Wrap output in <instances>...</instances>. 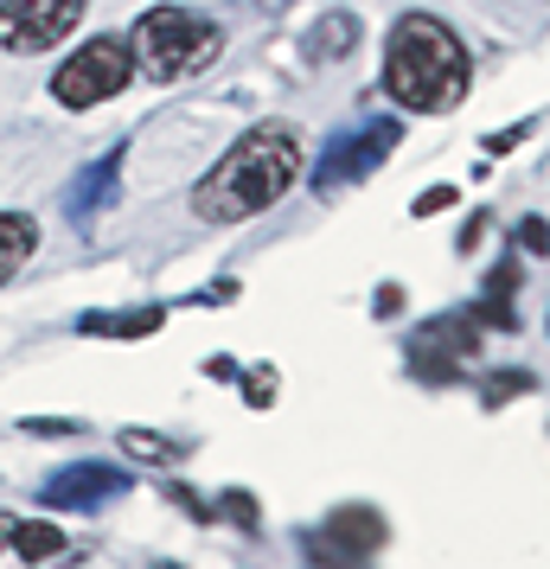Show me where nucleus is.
Instances as JSON below:
<instances>
[{
    "mask_svg": "<svg viewBox=\"0 0 550 569\" xmlns=\"http://www.w3.org/2000/svg\"><path fill=\"white\" fill-rule=\"evenodd\" d=\"M206 378H237V359H206Z\"/></svg>",
    "mask_w": 550,
    "mask_h": 569,
    "instance_id": "a878e982",
    "label": "nucleus"
},
{
    "mask_svg": "<svg viewBox=\"0 0 550 569\" xmlns=\"http://www.w3.org/2000/svg\"><path fill=\"white\" fill-rule=\"evenodd\" d=\"M397 141H403V122H371V129L346 134V141H333L327 154H320V167L308 173L314 180V192H340V186L366 180V173H378L384 167V154H391Z\"/></svg>",
    "mask_w": 550,
    "mask_h": 569,
    "instance_id": "423d86ee",
    "label": "nucleus"
},
{
    "mask_svg": "<svg viewBox=\"0 0 550 569\" xmlns=\"http://www.w3.org/2000/svg\"><path fill=\"white\" fill-rule=\"evenodd\" d=\"M359 46V20L352 13H327L314 32H308V58H340Z\"/></svg>",
    "mask_w": 550,
    "mask_h": 569,
    "instance_id": "4468645a",
    "label": "nucleus"
},
{
    "mask_svg": "<svg viewBox=\"0 0 550 569\" xmlns=\"http://www.w3.org/2000/svg\"><path fill=\"white\" fill-rule=\"evenodd\" d=\"M308 167H301V141L289 129H250L237 134L224 160L211 167L206 180L192 186V211L206 218V224H243V218H257V211L282 206L294 192Z\"/></svg>",
    "mask_w": 550,
    "mask_h": 569,
    "instance_id": "f257e3e1",
    "label": "nucleus"
},
{
    "mask_svg": "<svg viewBox=\"0 0 550 569\" xmlns=\"http://www.w3.org/2000/svg\"><path fill=\"white\" fill-rule=\"evenodd\" d=\"M154 569H186V563H154Z\"/></svg>",
    "mask_w": 550,
    "mask_h": 569,
    "instance_id": "bb28decb",
    "label": "nucleus"
},
{
    "mask_svg": "<svg viewBox=\"0 0 550 569\" xmlns=\"http://www.w3.org/2000/svg\"><path fill=\"white\" fill-rule=\"evenodd\" d=\"M473 83V64H468V46L429 20V13H410L397 20L391 39H384V97L410 116H448L461 109Z\"/></svg>",
    "mask_w": 550,
    "mask_h": 569,
    "instance_id": "f03ea898",
    "label": "nucleus"
},
{
    "mask_svg": "<svg viewBox=\"0 0 550 569\" xmlns=\"http://www.w3.org/2000/svg\"><path fill=\"white\" fill-rule=\"evenodd\" d=\"M154 327H167V308H160V301L122 308V313H83L78 320V333H90V339H148Z\"/></svg>",
    "mask_w": 550,
    "mask_h": 569,
    "instance_id": "9d476101",
    "label": "nucleus"
},
{
    "mask_svg": "<svg viewBox=\"0 0 550 569\" xmlns=\"http://www.w3.org/2000/svg\"><path fill=\"white\" fill-rule=\"evenodd\" d=\"M384 543V518L371 512V506H340V512H327V525H320V538H308V550H314L320 563H366L371 550Z\"/></svg>",
    "mask_w": 550,
    "mask_h": 569,
    "instance_id": "0eeeda50",
    "label": "nucleus"
},
{
    "mask_svg": "<svg viewBox=\"0 0 550 569\" xmlns=\"http://www.w3.org/2000/svg\"><path fill=\"white\" fill-rule=\"evenodd\" d=\"M468 359H480V333L473 327H454V320H429L410 365H417V378H429V385H454Z\"/></svg>",
    "mask_w": 550,
    "mask_h": 569,
    "instance_id": "1a4fd4ad",
    "label": "nucleus"
},
{
    "mask_svg": "<svg viewBox=\"0 0 550 569\" xmlns=\"http://www.w3.org/2000/svg\"><path fill=\"white\" fill-rule=\"evenodd\" d=\"M160 487H167V499H173V506H186L192 518H211V506H206V499H199L192 487H180V480H160Z\"/></svg>",
    "mask_w": 550,
    "mask_h": 569,
    "instance_id": "412c9836",
    "label": "nucleus"
},
{
    "mask_svg": "<svg viewBox=\"0 0 550 569\" xmlns=\"http://www.w3.org/2000/svg\"><path fill=\"white\" fill-rule=\"evenodd\" d=\"M211 518H231L237 531H262V512H257V499H250L243 487L218 492V506H211Z\"/></svg>",
    "mask_w": 550,
    "mask_h": 569,
    "instance_id": "2eb2a0df",
    "label": "nucleus"
},
{
    "mask_svg": "<svg viewBox=\"0 0 550 569\" xmlns=\"http://www.w3.org/2000/svg\"><path fill=\"white\" fill-rule=\"evenodd\" d=\"M116 173H122V154L90 160V167L78 173V186H71V199H64V206H71V218H90V211L103 206L109 192H116Z\"/></svg>",
    "mask_w": 550,
    "mask_h": 569,
    "instance_id": "f8f14e48",
    "label": "nucleus"
},
{
    "mask_svg": "<svg viewBox=\"0 0 550 569\" xmlns=\"http://www.w3.org/2000/svg\"><path fill=\"white\" fill-rule=\"evenodd\" d=\"M192 301H199V308H224V301H237V282H218V288H199V295H192Z\"/></svg>",
    "mask_w": 550,
    "mask_h": 569,
    "instance_id": "5701e85b",
    "label": "nucleus"
},
{
    "mask_svg": "<svg viewBox=\"0 0 550 569\" xmlns=\"http://www.w3.org/2000/svg\"><path fill=\"white\" fill-rule=\"evenodd\" d=\"M32 250H39V224L27 211H0V282H13L32 262Z\"/></svg>",
    "mask_w": 550,
    "mask_h": 569,
    "instance_id": "9b49d317",
    "label": "nucleus"
},
{
    "mask_svg": "<svg viewBox=\"0 0 550 569\" xmlns=\"http://www.w3.org/2000/svg\"><path fill=\"white\" fill-rule=\"evenodd\" d=\"M134 83V58H129V39H116V32H97V39H83L78 52L64 58V71L52 78V97L64 109H97L109 97H122Z\"/></svg>",
    "mask_w": 550,
    "mask_h": 569,
    "instance_id": "20e7f679",
    "label": "nucleus"
},
{
    "mask_svg": "<svg viewBox=\"0 0 550 569\" xmlns=\"http://www.w3.org/2000/svg\"><path fill=\"white\" fill-rule=\"evenodd\" d=\"M397 308H403V288H397V282H391V288H378V313H384V320H391Z\"/></svg>",
    "mask_w": 550,
    "mask_h": 569,
    "instance_id": "393cba45",
    "label": "nucleus"
},
{
    "mask_svg": "<svg viewBox=\"0 0 550 569\" xmlns=\"http://www.w3.org/2000/svg\"><path fill=\"white\" fill-rule=\"evenodd\" d=\"M531 390H538V378L519 371V365H506V371H493V385H487V410H499L506 397H531Z\"/></svg>",
    "mask_w": 550,
    "mask_h": 569,
    "instance_id": "dca6fc26",
    "label": "nucleus"
},
{
    "mask_svg": "<svg viewBox=\"0 0 550 569\" xmlns=\"http://www.w3.org/2000/svg\"><path fill=\"white\" fill-rule=\"evenodd\" d=\"M122 492H129V473H122V467L78 461V467H64V473H52L39 499H46L52 512H97V506L122 499Z\"/></svg>",
    "mask_w": 550,
    "mask_h": 569,
    "instance_id": "6e6552de",
    "label": "nucleus"
},
{
    "mask_svg": "<svg viewBox=\"0 0 550 569\" xmlns=\"http://www.w3.org/2000/svg\"><path fill=\"white\" fill-rule=\"evenodd\" d=\"M7 543H13L27 563H52L58 550H64V531L46 525V518H7Z\"/></svg>",
    "mask_w": 550,
    "mask_h": 569,
    "instance_id": "ddd939ff",
    "label": "nucleus"
},
{
    "mask_svg": "<svg viewBox=\"0 0 550 569\" xmlns=\"http://www.w3.org/2000/svg\"><path fill=\"white\" fill-rule=\"evenodd\" d=\"M218 52H224L218 20L192 13V7H148V13H141V27H134V39H129L134 71H141V78H154V83L199 78Z\"/></svg>",
    "mask_w": 550,
    "mask_h": 569,
    "instance_id": "7ed1b4c3",
    "label": "nucleus"
},
{
    "mask_svg": "<svg viewBox=\"0 0 550 569\" xmlns=\"http://www.w3.org/2000/svg\"><path fill=\"white\" fill-rule=\"evenodd\" d=\"M20 429H27V436H78L83 422H78V416H27Z\"/></svg>",
    "mask_w": 550,
    "mask_h": 569,
    "instance_id": "aec40b11",
    "label": "nucleus"
},
{
    "mask_svg": "<svg viewBox=\"0 0 550 569\" xmlns=\"http://www.w3.org/2000/svg\"><path fill=\"white\" fill-rule=\"evenodd\" d=\"M519 250L544 257V218H524V224H519Z\"/></svg>",
    "mask_w": 550,
    "mask_h": 569,
    "instance_id": "4be33fe9",
    "label": "nucleus"
},
{
    "mask_svg": "<svg viewBox=\"0 0 550 569\" xmlns=\"http://www.w3.org/2000/svg\"><path fill=\"white\" fill-rule=\"evenodd\" d=\"M454 199H461V192H454V186H429V192H417V218H442V211H454Z\"/></svg>",
    "mask_w": 550,
    "mask_h": 569,
    "instance_id": "6ab92c4d",
    "label": "nucleus"
},
{
    "mask_svg": "<svg viewBox=\"0 0 550 569\" xmlns=\"http://www.w3.org/2000/svg\"><path fill=\"white\" fill-rule=\"evenodd\" d=\"M116 441L129 448L134 461H173V455H180V448H173V441H167V436H148V429H122V436H116Z\"/></svg>",
    "mask_w": 550,
    "mask_h": 569,
    "instance_id": "f3484780",
    "label": "nucleus"
},
{
    "mask_svg": "<svg viewBox=\"0 0 550 569\" xmlns=\"http://www.w3.org/2000/svg\"><path fill=\"white\" fill-rule=\"evenodd\" d=\"M276 365H250V371H243V403H250V410H269V403H276Z\"/></svg>",
    "mask_w": 550,
    "mask_h": 569,
    "instance_id": "a211bd4d",
    "label": "nucleus"
},
{
    "mask_svg": "<svg viewBox=\"0 0 550 569\" xmlns=\"http://www.w3.org/2000/svg\"><path fill=\"white\" fill-rule=\"evenodd\" d=\"M0 543H7V518H0Z\"/></svg>",
    "mask_w": 550,
    "mask_h": 569,
    "instance_id": "cd10ccee",
    "label": "nucleus"
},
{
    "mask_svg": "<svg viewBox=\"0 0 550 569\" xmlns=\"http://www.w3.org/2000/svg\"><path fill=\"white\" fill-rule=\"evenodd\" d=\"M90 0H0V52L39 58L78 32Z\"/></svg>",
    "mask_w": 550,
    "mask_h": 569,
    "instance_id": "39448f33",
    "label": "nucleus"
},
{
    "mask_svg": "<svg viewBox=\"0 0 550 569\" xmlns=\"http://www.w3.org/2000/svg\"><path fill=\"white\" fill-rule=\"evenodd\" d=\"M538 129V122H519V129H506V134H493V141H487V148H493V154H512V148H519L524 134Z\"/></svg>",
    "mask_w": 550,
    "mask_h": 569,
    "instance_id": "b1692460",
    "label": "nucleus"
}]
</instances>
